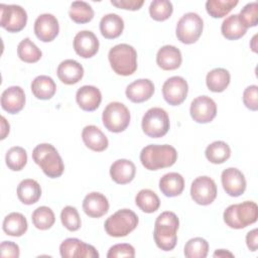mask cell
<instances>
[{"label":"cell","mask_w":258,"mask_h":258,"mask_svg":"<svg viewBox=\"0 0 258 258\" xmlns=\"http://www.w3.org/2000/svg\"><path fill=\"white\" fill-rule=\"evenodd\" d=\"M179 220L173 212H163L155 220L153 237L156 246L163 251L172 250L177 242Z\"/></svg>","instance_id":"1"},{"label":"cell","mask_w":258,"mask_h":258,"mask_svg":"<svg viewBox=\"0 0 258 258\" xmlns=\"http://www.w3.org/2000/svg\"><path fill=\"white\" fill-rule=\"evenodd\" d=\"M177 152L175 148L168 144H150L145 146L140 152V161L148 170H158L169 167L175 163Z\"/></svg>","instance_id":"2"},{"label":"cell","mask_w":258,"mask_h":258,"mask_svg":"<svg viewBox=\"0 0 258 258\" xmlns=\"http://www.w3.org/2000/svg\"><path fill=\"white\" fill-rule=\"evenodd\" d=\"M32 159L40 166L43 173L50 178L59 177L63 173L62 159L55 147L49 143L36 145L32 151Z\"/></svg>","instance_id":"3"},{"label":"cell","mask_w":258,"mask_h":258,"mask_svg":"<svg viewBox=\"0 0 258 258\" xmlns=\"http://www.w3.org/2000/svg\"><path fill=\"white\" fill-rule=\"evenodd\" d=\"M224 222L232 229H243L254 224L258 218V207L255 202L245 201L229 206L224 211Z\"/></svg>","instance_id":"4"},{"label":"cell","mask_w":258,"mask_h":258,"mask_svg":"<svg viewBox=\"0 0 258 258\" xmlns=\"http://www.w3.org/2000/svg\"><path fill=\"white\" fill-rule=\"evenodd\" d=\"M112 70L119 76H130L137 70V52L127 43L113 46L108 53Z\"/></svg>","instance_id":"5"},{"label":"cell","mask_w":258,"mask_h":258,"mask_svg":"<svg viewBox=\"0 0 258 258\" xmlns=\"http://www.w3.org/2000/svg\"><path fill=\"white\" fill-rule=\"evenodd\" d=\"M137 215L129 210L122 209L111 215L104 224L106 233L111 237H125L131 233L138 225Z\"/></svg>","instance_id":"6"},{"label":"cell","mask_w":258,"mask_h":258,"mask_svg":"<svg viewBox=\"0 0 258 258\" xmlns=\"http://www.w3.org/2000/svg\"><path fill=\"white\" fill-rule=\"evenodd\" d=\"M130 112L120 102L109 103L103 111L102 121L106 129L113 133L124 131L130 124Z\"/></svg>","instance_id":"7"},{"label":"cell","mask_w":258,"mask_h":258,"mask_svg":"<svg viewBox=\"0 0 258 258\" xmlns=\"http://www.w3.org/2000/svg\"><path fill=\"white\" fill-rule=\"evenodd\" d=\"M142 130L148 137H163L169 130V117L165 110L153 107L146 111L141 122Z\"/></svg>","instance_id":"8"},{"label":"cell","mask_w":258,"mask_h":258,"mask_svg":"<svg viewBox=\"0 0 258 258\" xmlns=\"http://www.w3.org/2000/svg\"><path fill=\"white\" fill-rule=\"evenodd\" d=\"M203 28L204 22L202 17L195 12H188L182 15L177 21L175 34L180 42L191 44L200 38Z\"/></svg>","instance_id":"9"},{"label":"cell","mask_w":258,"mask_h":258,"mask_svg":"<svg viewBox=\"0 0 258 258\" xmlns=\"http://www.w3.org/2000/svg\"><path fill=\"white\" fill-rule=\"evenodd\" d=\"M1 18L0 25L8 32L21 31L27 22V13L19 5L0 4Z\"/></svg>","instance_id":"10"},{"label":"cell","mask_w":258,"mask_h":258,"mask_svg":"<svg viewBox=\"0 0 258 258\" xmlns=\"http://www.w3.org/2000/svg\"><path fill=\"white\" fill-rule=\"evenodd\" d=\"M216 182L211 177L204 175L197 177L190 185V197L198 205H211L217 198Z\"/></svg>","instance_id":"11"},{"label":"cell","mask_w":258,"mask_h":258,"mask_svg":"<svg viewBox=\"0 0 258 258\" xmlns=\"http://www.w3.org/2000/svg\"><path fill=\"white\" fill-rule=\"evenodd\" d=\"M188 85L182 77L174 76L167 79L162 86L164 100L171 106H178L186 99Z\"/></svg>","instance_id":"12"},{"label":"cell","mask_w":258,"mask_h":258,"mask_svg":"<svg viewBox=\"0 0 258 258\" xmlns=\"http://www.w3.org/2000/svg\"><path fill=\"white\" fill-rule=\"evenodd\" d=\"M59 253L62 258H98L96 248L86 244L77 238H68L59 246Z\"/></svg>","instance_id":"13"},{"label":"cell","mask_w":258,"mask_h":258,"mask_svg":"<svg viewBox=\"0 0 258 258\" xmlns=\"http://www.w3.org/2000/svg\"><path fill=\"white\" fill-rule=\"evenodd\" d=\"M189 113L197 123H209L217 115V105L215 101L208 96H199L190 103Z\"/></svg>","instance_id":"14"},{"label":"cell","mask_w":258,"mask_h":258,"mask_svg":"<svg viewBox=\"0 0 258 258\" xmlns=\"http://www.w3.org/2000/svg\"><path fill=\"white\" fill-rule=\"evenodd\" d=\"M59 24L55 16L49 13L39 15L34 22V33L36 37L43 41H52L58 34Z\"/></svg>","instance_id":"15"},{"label":"cell","mask_w":258,"mask_h":258,"mask_svg":"<svg viewBox=\"0 0 258 258\" xmlns=\"http://www.w3.org/2000/svg\"><path fill=\"white\" fill-rule=\"evenodd\" d=\"M221 181L223 188L230 197H240L246 189L245 176L235 167H229L223 170Z\"/></svg>","instance_id":"16"},{"label":"cell","mask_w":258,"mask_h":258,"mask_svg":"<svg viewBox=\"0 0 258 258\" xmlns=\"http://www.w3.org/2000/svg\"><path fill=\"white\" fill-rule=\"evenodd\" d=\"M74 49L81 57L90 58L99 50V39L94 32L82 30L74 38Z\"/></svg>","instance_id":"17"},{"label":"cell","mask_w":258,"mask_h":258,"mask_svg":"<svg viewBox=\"0 0 258 258\" xmlns=\"http://www.w3.org/2000/svg\"><path fill=\"white\" fill-rule=\"evenodd\" d=\"M25 105V94L21 87L11 86L1 95V107L9 114L20 112Z\"/></svg>","instance_id":"18"},{"label":"cell","mask_w":258,"mask_h":258,"mask_svg":"<svg viewBox=\"0 0 258 258\" xmlns=\"http://www.w3.org/2000/svg\"><path fill=\"white\" fill-rule=\"evenodd\" d=\"M83 210L90 218H101L108 213L109 202L103 194L93 191L85 197Z\"/></svg>","instance_id":"19"},{"label":"cell","mask_w":258,"mask_h":258,"mask_svg":"<svg viewBox=\"0 0 258 258\" xmlns=\"http://www.w3.org/2000/svg\"><path fill=\"white\" fill-rule=\"evenodd\" d=\"M76 101L82 110L92 112L99 108L102 94L95 86H83L76 93Z\"/></svg>","instance_id":"20"},{"label":"cell","mask_w":258,"mask_h":258,"mask_svg":"<svg viewBox=\"0 0 258 258\" xmlns=\"http://www.w3.org/2000/svg\"><path fill=\"white\" fill-rule=\"evenodd\" d=\"M154 93V85L148 79H139L126 88V97L133 103H142L149 100Z\"/></svg>","instance_id":"21"},{"label":"cell","mask_w":258,"mask_h":258,"mask_svg":"<svg viewBox=\"0 0 258 258\" xmlns=\"http://www.w3.org/2000/svg\"><path fill=\"white\" fill-rule=\"evenodd\" d=\"M182 61L180 50L173 45H163L156 54V63L164 71H173L180 67Z\"/></svg>","instance_id":"22"},{"label":"cell","mask_w":258,"mask_h":258,"mask_svg":"<svg viewBox=\"0 0 258 258\" xmlns=\"http://www.w3.org/2000/svg\"><path fill=\"white\" fill-rule=\"evenodd\" d=\"M57 77L66 85H74L80 82L84 76V68L75 59L62 60L56 70Z\"/></svg>","instance_id":"23"},{"label":"cell","mask_w":258,"mask_h":258,"mask_svg":"<svg viewBox=\"0 0 258 258\" xmlns=\"http://www.w3.org/2000/svg\"><path fill=\"white\" fill-rule=\"evenodd\" d=\"M136 173L135 164L129 159H118L114 161L110 167L111 178L119 184L131 182Z\"/></svg>","instance_id":"24"},{"label":"cell","mask_w":258,"mask_h":258,"mask_svg":"<svg viewBox=\"0 0 258 258\" xmlns=\"http://www.w3.org/2000/svg\"><path fill=\"white\" fill-rule=\"evenodd\" d=\"M82 139L88 148L97 152L104 151L109 145L106 135L95 125H88L83 129Z\"/></svg>","instance_id":"25"},{"label":"cell","mask_w":258,"mask_h":258,"mask_svg":"<svg viewBox=\"0 0 258 258\" xmlns=\"http://www.w3.org/2000/svg\"><path fill=\"white\" fill-rule=\"evenodd\" d=\"M124 29V21L118 14L109 13L100 21L101 34L107 39H114L121 35Z\"/></svg>","instance_id":"26"},{"label":"cell","mask_w":258,"mask_h":258,"mask_svg":"<svg viewBox=\"0 0 258 258\" xmlns=\"http://www.w3.org/2000/svg\"><path fill=\"white\" fill-rule=\"evenodd\" d=\"M184 188V179L177 172H168L159 180V189L165 196L173 198L179 196Z\"/></svg>","instance_id":"27"},{"label":"cell","mask_w":258,"mask_h":258,"mask_svg":"<svg viewBox=\"0 0 258 258\" xmlns=\"http://www.w3.org/2000/svg\"><path fill=\"white\" fill-rule=\"evenodd\" d=\"M41 196L39 183L31 178H26L20 181L17 186V197L24 205L35 204Z\"/></svg>","instance_id":"28"},{"label":"cell","mask_w":258,"mask_h":258,"mask_svg":"<svg viewBox=\"0 0 258 258\" xmlns=\"http://www.w3.org/2000/svg\"><path fill=\"white\" fill-rule=\"evenodd\" d=\"M30 88L34 97L39 100H49L56 92V85L54 81L45 75L36 77L31 82Z\"/></svg>","instance_id":"29"},{"label":"cell","mask_w":258,"mask_h":258,"mask_svg":"<svg viewBox=\"0 0 258 258\" xmlns=\"http://www.w3.org/2000/svg\"><path fill=\"white\" fill-rule=\"evenodd\" d=\"M2 228L7 235L12 237H20L27 231L28 225L26 218L22 214L13 212L4 218Z\"/></svg>","instance_id":"30"},{"label":"cell","mask_w":258,"mask_h":258,"mask_svg":"<svg viewBox=\"0 0 258 258\" xmlns=\"http://www.w3.org/2000/svg\"><path fill=\"white\" fill-rule=\"evenodd\" d=\"M247 27L239 17V14L228 16L222 23L221 31L224 37L230 40H236L246 34Z\"/></svg>","instance_id":"31"},{"label":"cell","mask_w":258,"mask_h":258,"mask_svg":"<svg viewBox=\"0 0 258 258\" xmlns=\"http://www.w3.org/2000/svg\"><path fill=\"white\" fill-rule=\"evenodd\" d=\"M230 73L223 68H217L208 73L206 77V84L210 91L214 93H221L227 89L230 84Z\"/></svg>","instance_id":"32"},{"label":"cell","mask_w":258,"mask_h":258,"mask_svg":"<svg viewBox=\"0 0 258 258\" xmlns=\"http://www.w3.org/2000/svg\"><path fill=\"white\" fill-rule=\"evenodd\" d=\"M207 159L214 164H221L231 156V148L224 141H214L207 146L205 151Z\"/></svg>","instance_id":"33"},{"label":"cell","mask_w":258,"mask_h":258,"mask_svg":"<svg viewBox=\"0 0 258 258\" xmlns=\"http://www.w3.org/2000/svg\"><path fill=\"white\" fill-rule=\"evenodd\" d=\"M136 206L144 213L151 214L158 210L160 201L158 196L151 189H141L135 197Z\"/></svg>","instance_id":"34"},{"label":"cell","mask_w":258,"mask_h":258,"mask_svg":"<svg viewBox=\"0 0 258 258\" xmlns=\"http://www.w3.org/2000/svg\"><path fill=\"white\" fill-rule=\"evenodd\" d=\"M69 15L74 22L83 24L90 22L94 18V10L85 1H75L71 4Z\"/></svg>","instance_id":"35"},{"label":"cell","mask_w":258,"mask_h":258,"mask_svg":"<svg viewBox=\"0 0 258 258\" xmlns=\"http://www.w3.org/2000/svg\"><path fill=\"white\" fill-rule=\"evenodd\" d=\"M18 57L27 63H33L41 58V50L28 38L22 39L17 46Z\"/></svg>","instance_id":"36"},{"label":"cell","mask_w":258,"mask_h":258,"mask_svg":"<svg viewBox=\"0 0 258 258\" xmlns=\"http://www.w3.org/2000/svg\"><path fill=\"white\" fill-rule=\"evenodd\" d=\"M31 220L35 228L39 230H47L51 228L55 222L54 213L48 207L41 206L34 210L31 215Z\"/></svg>","instance_id":"37"},{"label":"cell","mask_w":258,"mask_h":258,"mask_svg":"<svg viewBox=\"0 0 258 258\" xmlns=\"http://www.w3.org/2000/svg\"><path fill=\"white\" fill-rule=\"evenodd\" d=\"M237 4V0H208L206 2V10L213 18H222Z\"/></svg>","instance_id":"38"},{"label":"cell","mask_w":258,"mask_h":258,"mask_svg":"<svg viewBox=\"0 0 258 258\" xmlns=\"http://www.w3.org/2000/svg\"><path fill=\"white\" fill-rule=\"evenodd\" d=\"M6 165L13 171L21 170L27 162V153L24 148L20 146H14L8 149L5 156Z\"/></svg>","instance_id":"39"},{"label":"cell","mask_w":258,"mask_h":258,"mask_svg":"<svg viewBox=\"0 0 258 258\" xmlns=\"http://www.w3.org/2000/svg\"><path fill=\"white\" fill-rule=\"evenodd\" d=\"M209 252V243L201 237L189 239L184 246V256L186 258H205Z\"/></svg>","instance_id":"40"},{"label":"cell","mask_w":258,"mask_h":258,"mask_svg":"<svg viewBox=\"0 0 258 258\" xmlns=\"http://www.w3.org/2000/svg\"><path fill=\"white\" fill-rule=\"evenodd\" d=\"M173 11L172 3L168 0H153L149 5V14L156 21L168 19Z\"/></svg>","instance_id":"41"},{"label":"cell","mask_w":258,"mask_h":258,"mask_svg":"<svg viewBox=\"0 0 258 258\" xmlns=\"http://www.w3.org/2000/svg\"><path fill=\"white\" fill-rule=\"evenodd\" d=\"M60 221L64 228L69 231L75 232L81 228V218L75 207L67 206L61 210L60 213Z\"/></svg>","instance_id":"42"},{"label":"cell","mask_w":258,"mask_h":258,"mask_svg":"<svg viewBox=\"0 0 258 258\" xmlns=\"http://www.w3.org/2000/svg\"><path fill=\"white\" fill-rule=\"evenodd\" d=\"M239 17L247 28L256 26L258 23V4H257V2H252V3L246 4L244 6V8L240 11Z\"/></svg>","instance_id":"43"},{"label":"cell","mask_w":258,"mask_h":258,"mask_svg":"<svg viewBox=\"0 0 258 258\" xmlns=\"http://www.w3.org/2000/svg\"><path fill=\"white\" fill-rule=\"evenodd\" d=\"M134 256H135L134 247L132 245L126 244V243L113 245L107 253L108 258H120V257L133 258Z\"/></svg>","instance_id":"44"},{"label":"cell","mask_w":258,"mask_h":258,"mask_svg":"<svg viewBox=\"0 0 258 258\" xmlns=\"http://www.w3.org/2000/svg\"><path fill=\"white\" fill-rule=\"evenodd\" d=\"M243 103L251 111L258 110V87L252 85L243 92Z\"/></svg>","instance_id":"45"},{"label":"cell","mask_w":258,"mask_h":258,"mask_svg":"<svg viewBox=\"0 0 258 258\" xmlns=\"http://www.w3.org/2000/svg\"><path fill=\"white\" fill-rule=\"evenodd\" d=\"M20 250L17 244L11 241H3L0 245V256L1 257H12L18 258Z\"/></svg>","instance_id":"46"},{"label":"cell","mask_w":258,"mask_h":258,"mask_svg":"<svg viewBox=\"0 0 258 258\" xmlns=\"http://www.w3.org/2000/svg\"><path fill=\"white\" fill-rule=\"evenodd\" d=\"M111 4L120 9L138 10L144 4L143 0H111Z\"/></svg>","instance_id":"47"},{"label":"cell","mask_w":258,"mask_h":258,"mask_svg":"<svg viewBox=\"0 0 258 258\" xmlns=\"http://www.w3.org/2000/svg\"><path fill=\"white\" fill-rule=\"evenodd\" d=\"M246 244L250 251H256L258 247V230L253 229L246 235Z\"/></svg>","instance_id":"48"},{"label":"cell","mask_w":258,"mask_h":258,"mask_svg":"<svg viewBox=\"0 0 258 258\" xmlns=\"http://www.w3.org/2000/svg\"><path fill=\"white\" fill-rule=\"evenodd\" d=\"M9 123L6 121V119L2 116L1 117V139H5L7 134L9 133Z\"/></svg>","instance_id":"49"},{"label":"cell","mask_w":258,"mask_h":258,"mask_svg":"<svg viewBox=\"0 0 258 258\" xmlns=\"http://www.w3.org/2000/svg\"><path fill=\"white\" fill-rule=\"evenodd\" d=\"M214 257H226V256H230V257H234V254L229 252V251H226L224 249H219L217 250L214 254H213Z\"/></svg>","instance_id":"50"},{"label":"cell","mask_w":258,"mask_h":258,"mask_svg":"<svg viewBox=\"0 0 258 258\" xmlns=\"http://www.w3.org/2000/svg\"><path fill=\"white\" fill-rule=\"evenodd\" d=\"M256 38H257V34H255L254 36H253V38H252V40H251V48H252V50L254 51V52H257V46H256V44H255V42H256Z\"/></svg>","instance_id":"51"}]
</instances>
